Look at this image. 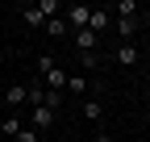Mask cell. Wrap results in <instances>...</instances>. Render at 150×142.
Wrapping results in <instances>:
<instances>
[{
  "mask_svg": "<svg viewBox=\"0 0 150 142\" xmlns=\"http://www.w3.org/2000/svg\"><path fill=\"white\" fill-rule=\"evenodd\" d=\"M46 33H50V38H71V25L63 21V13H59V17H50V21H46Z\"/></svg>",
  "mask_w": 150,
  "mask_h": 142,
  "instance_id": "12",
  "label": "cell"
},
{
  "mask_svg": "<svg viewBox=\"0 0 150 142\" xmlns=\"http://www.w3.org/2000/svg\"><path fill=\"white\" fill-rule=\"evenodd\" d=\"M42 84H46V92H63V88H67V71H63L59 63H54V67L46 71V75H42Z\"/></svg>",
  "mask_w": 150,
  "mask_h": 142,
  "instance_id": "4",
  "label": "cell"
},
{
  "mask_svg": "<svg viewBox=\"0 0 150 142\" xmlns=\"http://www.w3.org/2000/svg\"><path fill=\"white\" fill-rule=\"evenodd\" d=\"M117 33H121V42H129L138 33V13H117Z\"/></svg>",
  "mask_w": 150,
  "mask_h": 142,
  "instance_id": "6",
  "label": "cell"
},
{
  "mask_svg": "<svg viewBox=\"0 0 150 142\" xmlns=\"http://www.w3.org/2000/svg\"><path fill=\"white\" fill-rule=\"evenodd\" d=\"M25 126H29V130H38V134H46V130H54V126H59V113H54V109H46V104H33Z\"/></svg>",
  "mask_w": 150,
  "mask_h": 142,
  "instance_id": "1",
  "label": "cell"
},
{
  "mask_svg": "<svg viewBox=\"0 0 150 142\" xmlns=\"http://www.w3.org/2000/svg\"><path fill=\"white\" fill-rule=\"evenodd\" d=\"M71 38H75V46H79V50H96V46H100V38H96L92 29H75Z\"/></svg>",
  "mask_w": 150,
  "mask_h": 142,
  "instance_id": "11",
  "label": "cell"
},
{
  "mask_svg": "<svg viewBox=\"0 0 150 142\" xmlns=\"http://www.w3.org/2000/svg\"><path fill=\"white\" fill-rule=\"evenodd\" d=\"M88 13H92L88 4H67V9H63V21L71 25V33H75V29H88Z\"/></svg>",
  "mask_w": 150,
  "mask_h": 142,
  "instance_id": "2",
  "label": "cell"
},
{
  "mask_svg": "<svg viewBox=\"0 0 150 142\" xmlns=\"http://www.w3.org/2000/svg\"><path fill=\"white\" fill-rule=\"evenodd\" d=\"M21 126H25V121L21 117H17V113H4V117H0V138H17V134H21Z\"/></svg>",
  "mask_w": 150,
  "mask_h": 142,
  "instance_id": "8",
  "label": "cell"
},
{
  "mask_svg": "<svg viewBox=\"0 0 150 142\" xmlns=\"http://www.w3.org/2000/svg\"><path fill=\"white\" fill-rule=\"evenodd\" d=\"M21 17H25V25H33V29H38V25H46V17H42V9H38V4H25Z\"/></svg>",
  "mask_w": 150,
  "mask_h": 142,
  "instance_id": "14",
  "label": "cell"
},
{
  "mask_svg": "<svg viewBox=\"0 0 150 142\" xmlns=\"http://www.w3.org/2000/svg\"><path fill=\"white\" fill-rule=\"evenodd\" d=\"M79 67H83V75H92L100 67V50H79Z\"/></svg>",
  "mask_w": 150,
  "mask_h": 142,
  "instance_id": "13",
  "label": "cell"
},
{
  "mask_svg": "<svg viewBox=\"0 0 150 142\" xmlns=\"http://www.w3.org/2000/svg\"><path fill=\"white\" fill-rule=\"evenodd\" d=\"M50 67H54V59H50V55H38V71H42V75H46Z\"/></svg>",
  "mask_w": 150,
  "mask_h": 142,
  "instance_id": "17",
  "label": "cell"
},
{
  "mask_svg": "<svg viewBox=\"0 0 150 142\" xmlns=\"http://www.w3.org/2000/svg\"><path fill=\"white\" fill-rule=\"evenodd\" d=\"M17 142H42V134H38V130H29V126H21V134H17Z\"/></svg>",
  "mask_w": 150,
  "mask_h": 142,
  "instance_id": "16",
  "label": "cell"
},
{
  "mask_svg": "<svg viewBox=\"0 0 150 142\" xmlns=\"http://www.w3.org/2000/svg\"><path fill=\"white\" fill-rule=\"evenodd\" d=\"M108 25H112V13H104V9H92V13H88V29L96 33V38H100Z\"/></svg>",
  "mask_w": 150,
  "mask_h": 142,
  "instance_id": "7",
  "label": "cell"
},
{
  "mask_svg": "<svg viewBox=\"0 0 150 142\" xmlns=\"http://www.w3.org/2000/svg\"><path fill=\"white\" fill-rule=\"evenodd\" d=\"M0 142H4V138H0Z\"/></svg>",
  "mask_w": 150,
  "mask_h": 142,
  "instance_id": "19",
  "label": "cell"
},
{
  "mask_svg": "<svg viewBox=\"0 0 150 142\" xmlns=\"http://www.w3.org/2000/svg\"><path fill=\"white\" fill-rule=\"evenodd\" d=\"M138 59H142V55H138L134 42H121V46H117V63H121V67H138Z\"/></svg>",
  "mask_w": 150,
  "mask_h": 142,
  "instance_id": "10",
  "label": "cell"
},
{
  "mask_svg": "<svg viewBox=\"0 0 150 142\" xmlns=\"http://www.w3.org/2000/svg\"><path fill=\"white\" fill-rule=\"evenodd\" d=\"M96 142H112V134H104V130H100V134H96Z\"/></svg>",
  "mask_w": 150,
  "mask_h": 142,
  "instance_id": "18",
  "label": "cell"
},
{
  "mask_svg": "<svg viewBox=\"0 0 150 142\" xmlns=\"http://www.w3.org/2000/svg\"><path fill=\"white\" fill-rule=\"evenodd\" d=\"M42 104H46V109H54V113H59V109H63V92H46V100H42Z\"/></svg>",
  "mask_w": 150,
  "mask_h": 142,
  "instance_id": "15",
  "label": "cell"
},
{
  "mask_svg": "<svg viewBox=\"0 0 150 142\" xmlns=\"http://www.w3.org/2000/svg\"><path fill=\"white\" fill-rule=\"evenodd\" d=\"M79 113H83V121H92V126H100V121H104V104H100L96 96H88V100L79 104Z\"/></svg>",
  "mask_w": 150,
  "mask_h": 142,
  "instance_id": "5",
  "label": "cell"
},
{
  "mask_svg": "<svg viewBox=\"0 0 150 142\" xmlns=\"http://www.w3.org/2000/svg\"><path fill=\"white\" fill-rule=\"evenodd\" d=\"M4 104H8V109L29 104V84H8V88H4Z\"/></svg>",
  "mask_w": 150,
  "mask_h": 142,
  "instance_id": "3",
  "label": "cell"
},
{
  "mask_svg": "<svg viewBox=\"0 0 150 142\" xmlns=\"http://www.w3.org/2000/svg\"><path fill=\"white\" fill-rule=\"evenodd\" d=\"M67 92H75V96H83V100H88V92H92V80L83 75V71H79V75H67Z\"/></svg>",
  "mask_w": 150,
  "mask_h": 142,
  "instance_id": "9",
  "label": "cell"
}]
</instances>
